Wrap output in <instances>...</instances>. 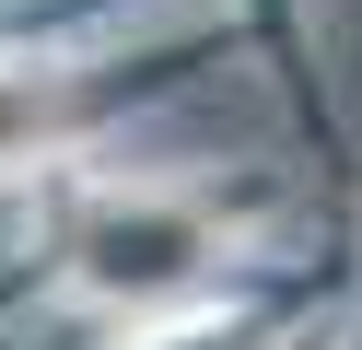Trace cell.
Segmentation results:
<instances>
[{
  "label": "cell",
  "instance_id": "obj_1",
  "mask_svg": "<svg viewBox=\"0 0 362 350\" xmlns=\"http://www.w3.org/2000/svg\"><path fill=\"white\" fill-rule=\"evenodd\" d=\"M35 129V105H24V93H0V140H24Z\"/></svg>",
  "mask_w": 362,
  "mask_h": 350
}]
</instances>
